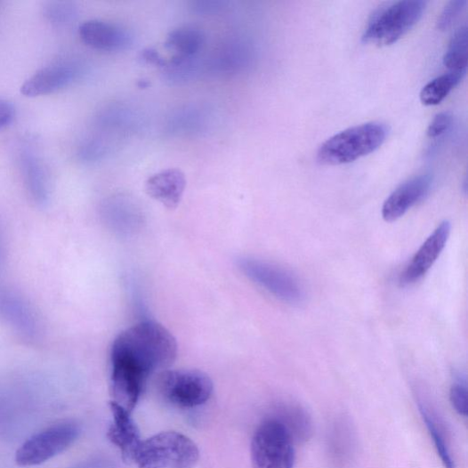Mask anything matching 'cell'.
Instances as JSON below:
<instances>
[{"label": "cell", "instance_id": "1", "mask_svg": "<svg viewBox=\"0 0 468 468\" xmlns=\"http://www.w3.org/2000/svg\"><path fill=\"white\" fill-rule=\"evenodd\" d=\"M178 353L169 329L144 321L119 334L111 351L112 402L132 413L149 379L169 370Z\"/></svg>", "mask_w": 468, "mask_h": 468}, {"label": "cell", "instance_id": "2", "mask_svg": "<svg viewBox=\"0 0 468 468\" xmlns=\"http://www.w3.org/2000/svg\"><path fill=\"white\" fill-rule=\"evenodd\" d=\"M388 133V127L378 122L348 128L324 142L318 151L317 159L327 165L354 162L377 150L385 142Z\"/></svg>", "mask_w": 468, "mask_h": 468}, {"label": "cell", "instance_id": "3", "mask_svg": "<svg viewBox=\"0 0 468 468\" xmlns=\"http://www.w3.org/2000/svg\"><path fill=\"white\" fill-rule=\"evenodd\" d=\"M198 459V448L190 439L168 431L142 441L133 462L139 468H194Z\"/></svg>", "mask_w": 468, "mask_h": 468}, {"label": "cell", "instance_id": "4", "mask_svg": "<svg viewBox=\"0 0 468 468\" xmlns=\"http://www.w3.org/2000/svg\"><path fill=\"white\" fill-rule=\"evenodd\" d=\"M425 8L422 0H404L381 8L367 23L362 41L378 46L395 44L417 24Z\"/></svg>", "mask_w": 468, "mask_h": 468}, {"label": "cell", "instance_id": "5", "mask_svg": "<svg viewBox=\"0 0 468 468\" xmlns=\"http://www.w3.org/2000/svg\"><path fill=\"white\" fill-rule=\"evenodd\" d=\"M159 395L176 407L193 409L206 405L214 392L210 376L198 370H165L157 376Z\"/></svg>", "mask_w": 468, "mask_h": 468}, {"label": "cell", "instance_id": "6", "mask_svg": "<svg viewBox=\"0 0 468 468\" xmlns=\"http://www.w3.org/2000/svg\"><path fill=\"white\" fill-rule=\"evenodd\" d=\"M295 442L288 431L276 417L262 422L251 443L254 468H294Z\"/></svg>", "mask_w": 468, "mask_h": 468}, {"label": "cell", "instance_id": "7", "mask_svg": "<svg viewBox=\"0 0 468 468\" xmlns=\"http://www.w3.org/2000/svg\"><path fill=\"white\" fill-rule=\"evenodd\" d=\"M81 427L74 421L55 424L32 436L16 452L18 465L42 464L69 449L80 437Z\"/></svg>", "mask_w": 468, "mask_h": 468}, {"label": "cell", "instance_id": "8", "mask_svg": "<svg viewBox=\"0 0 468 468\" xmlns=\"http://www.w3.org/2000/svg\"><path fill=\"white\" fill-rule=\"evenodd\" d=\"M240 270L253 282L289 304L303 303L305 292L298 279L281 267L264 261L244 258Z\"/></svg>", "mask_w": 468, "mask_h": 468}, {"label": "cell", "instance_id": "9", "mask_svg": "<svg viewBox=\"0 0 468 468\" xmlns=\"http://www.w3.org/2000/svg\"><path fill=\"white\" fill-rule=\"evenodd\" d=\"M450 232L451 224L448 221L443 222L433 230L400 276V284L404 286L415 284L426 275L445 249Z\"/></svg>", "mask_w": 468, "mask_h": 468}, {"label": "cell", "instance_id": "10", "mask_svg": "<svg viewBox=\"0 0 468 468\" xmlns=\"http://www.w3.org/2000/svg\"><path fill=\"white\" fill-rule=\"evenodd\" d=\"M432 185V179L426 174L399 185L385 200L382 210L383 218L391 222L403 217L428 195Z\"/></svg>", "mask_w": 468, "mask_h": 468}, {"label": "cell", "instance_id": "11", "mask_svg": "<svg viewBox=\"0 0 468 468\" xmlns=\"http://www.w3.org/2000/svg\"><path fill=\"white\" fill-rule=\"evenodd\" d=\"M79 36L87 46L104 52L124 51L133 43V37L125 28L98 20L84 22L79 27Z\"/></svg>", "mask_w": 468, "mask_h": 468}, {"label": "cell", "instance_id": "12", "mask_svg": "<svg viewBox=\"0 0 468 468\" xmlns=\"http://www.w3.org/2000/svg\"><path fill=\"white\" fill-rule=\"evenodd\" d=\"M78 76L76 66L69 62H55L44 67L29 77L20 92L27 97H36L57 92L71 85Z\"/></svg>", "mask_w": 468, "mask_h": 468}, {"label": "cell", "instance_id": "13", "mask_svg": "<svg viewBox=\"0 0 468 468\" xmlns=\"http://www.w3.org/2000/svg\"><path fill=\"white\" fill-rule=\"evenodd\" d=\"M113 422L108 432V438L120 451L124 462L130 464L142 442L141 432L131 413L110 402Z\"/></svg>", "mask_w": 468, "mask_h": 468}, {"label": "cell", "instance_id": "14", "mask_svg": "<svg viewBox=\"0 0 468 468\" xmlns=\"http://www.w3.org/2000/svg\"><path fill=\"white\" fill-rule=\"evenodd\" d=\"M186 184L185 174L181 170L166 169L148 179L146 191L165 207L174 210L182 202Z\"/></svg>", "mask_w": 468, "mask_h": 468}, {"label": "cell", "instance_id": "15", "mask_svg": "<svg viewBox=\"0 0 468 468\" xmlns=\"http://www.w3.org/2000/svg\"><path fill=\"white\" fill-rule=\"evenodd\" d=\"M417 405L422 419L444 467L456 468L451 452L448 432L443 419L425 398L418 396Z\"/></svg>", "mask_w": 468, "mask_h": 468}, {"label": "cell", "instance_id": "16", "mask_svg": "<svg viewBox=\"0 0 468 468\" xmlns=\"http://www.w3.org/2000/svg\"><path fill=\"white\" fill-rule=\"evenodd\" d=\"M206 42L204 30L193 26H183L172 30L165 41V47L173 52V57L198 56Z\"/></svg>", "mask_w": 468, "mask_h": 468}, {"label": "cell", "instance_id": "17", "mask_svg": "<svg viewBox=\"0 0 468 468\" xmlns=\"http://www.w3.org/2000/svg\"><path fill=\"white\" fill-rule=\"evenodd\" d=\"M276 418L286 427L295 443L303 444L311 439L313 422L303 407L286 405Z\"/></svg>", "mask_w": 468, "mask_h": 468}, {"label": "cell", "instance_id": "18", "mask_svg": "<svg viewBox=\"0 0 468 468\" xmlns=\"http://www.w3.org/2000/svg\"><path fill=\"white\" fill-rule=\"evenodd\" d=\"M247 62V49L241 43L230 44L214 55L207 69L215 74L230 75L241 71Z\"/></svg>", "mask_w": 468, "mask_h": 468}, {"label": "cell", "instance_id": "19", "mask_svg": "<svg viewBox=\"0 0 468 468\" xmlns=\"http://www.w3.org/2000/svg\"><path fill=\"white\" fill-rule=\"evenodd\" d=\"M466 73L448 72L429 82L421 91L420 98L424 106H438L457 86Z\"/></svg>", "mask_w": 468, "mask_h": 468}, {"label": "cell", "instance_id": "20", "mask_svg": "<svg viewBox=\"0 0 468 468\" xmlns=\"http://www.w3.org/2000/svg\"><path fill=\"white\" fill-rule=\"evenodd\" d=\"M467 45V27L463 26L455 31L444 56V64L449 72L466 73Z\"/></svg>", "mask_w": 468, "mask_h": 468}, {"label": "cell", "instance_id": "21", "mask_svg": "<svg viewBox=\"0 0 468 468\" xmlns=\"http://www.w3.org/2000/svg\"><path fill=\"white\" fill-rule=\"evenodd\" d=\"M21 169L25 182L33 195L44 198L46 193L47 177L44 164L32 153L21 156Z\"/></svg>", "mask_w": 468, "mask_h": 468}, {"label": "cell", "instance_id": "22", "mask_svg": "<svg viewBox=\"0 0 468 468\" xmlns=\"http://www.w3.org/2000/svg\"><path fill=\"white\" fill-rule=\"evenodd\" d=\"M348 424H336L331 433L330 450L335 461L344 465L349 462L353 452V436Z\"/></svg>", "mask_w": 468, "mask_h": 468}, {"label": "cell", "instance_id": "23", "mask_svg": "<svg viewBox=\"0 0 468 468\" xmlns=\"http://www.w3.org/2000/svg\"><path fill=\"white\" fill-rule=\"evenodd\" d=\"M46 18L55 25H65L76 17V9L70 4L52 3L45 7Z\"/></svg>", "mask_w": 468, "mask_h": 468}, {"label": "cell", "instance_id": "24", "mask_svg": "<svg viewBox=\"0 0 468 468\" xmlns=\"http://www.w3.org/2000/svg\"><path fill=\"white\" fill-rule=\"evenodd\" d=\"M450 403L461 416H467V386L464 379L459 377L452 384L449 393Z\"/></svg>", "mask_w": 468, "mask_h": 468}, {"label": "cell", "instance_id": "25", "mask_svg": "<svg viewBox=\"0 0 468 468\" xmlns=\"http://www.w3.org/2000/svg\"><path fill=\"white\" fill-rule=\"evenodd\" d=\"M466 4V0H452L448 3L439 18V29L447 30L449 28L464 12Z\"/></svg>", "mask_w": 468, "mask_h": 468}, {"label": "cell", "instance_id": "26", "mask_svg": "<svg viewBox=\"0 0 468 468\" xmlns=\"http://www.w3.org/2000/svg\"><path fill=\"white\" fill-rule=\"evenodd\" d=\"M200 115L191 110H185L173 119V129L176 132H190L199 126Z\"/></svg>", "mask_w": 468, "mask_h": 468}, {"label": "cell", "instance_id": "27", "mask_svg": "<svg viewBox=\"0 0 468 468\" xmlns=\"http://www.w3.org/2000/svg\"><path fill=\"white\" fill-rule=\"evenodd\" d=\"M453 124V116L449 112H443L432 119L427 128V136L431 139H436L445 133Z\"/></svg>", "mask_w": 468, "mask_h": 468}, {"label": "cell", "instance_id": "28", "mask_svg": "<svg viewBox=\"0 0 468 468\" xmlns=\"http://www.w3.org/2000/svg\"><path fill=\"white\" fill-rule=\"evenodd\" d=\"M228 3L221 0H198L191 4L194 12L202 15L218 14L227 9Z\"/></svg>", "mask_w": 468, "mask_h": 468}, {"label": "cell", "instance_id": "29", "mask_svg": "<svg viewBox=\"0 0 468 468\" xmlns=\"http://www.w3.org/2000/svg\"><path fill=\"white\" fill-rule=\"evenodd\" d=\"M15 118V108L9 100L0 97V131L9 126Z\"/></svg>", "mask_w": 468, "mask_h": 468}, {"label": "cell", "instance_id": "30", "mask_svg": "<svg viewBox=\"0 0 468 468\" xmlns=\"http://www.w3.org/2000/svg\"><path fill=\"white\" fill-rule=\"evenodd\" d=\"M106 146L99 141H92L83 149L82 155L88 160H95L106 154Z\"/></svg>", "mask_w": 468, "mask_h": 468}]
</instances>
